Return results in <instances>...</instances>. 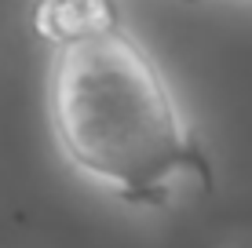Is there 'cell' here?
<instances>
[{"label":"cell","mask_w":252,"mask_h":248,"mask_svg":"<svg viewBox=\"0 0 252 248\" xmlns=\"http://www.w3.org/2000/svg\"><path fill=\"white\" fill-rule=\"evenodd\" d=\"M48 106L73 168L135 208H161L176 175L212 186V165L161 66L121 22L55 48Z\"/></svg>","instance_id":"1"},{"label":"cell","mask_w":252,"mask_h":248,"mask_svg":"<svg viewBox=\"0 0 252 248\" xmlns=\"http://www.w3.org/2000/svg\"><path fill=\"white\" fill-rule=\"evenodd\" d=\"M117 22H121V15H117L114 0H40L37 11H33V29L51 48L84 40Z\"/></svg>","instance_id":"2"}]
</instances>
